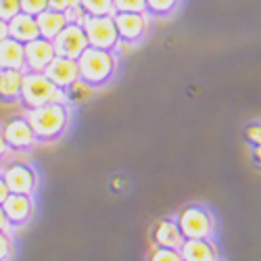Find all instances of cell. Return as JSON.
<instances>
[{
  "label": "cell",
  "instance_id": "cell-11",
  "mask_svg": "<svg viewBox=\"0 0 261 261\" xmlns=\"http://www.w3.org/2000/svg\"><path fill=\"white\" fill-rule=\"evenodd\" d=\"M25 46V71H40L44 73V69L50 65V61L57 57L53 40L46 38H36L32 42H28Z\"/></svg>",
  "mask_w": 261,
  "mask_h": 261
},
{
  "label": "cell",
  "instance_id": "cell-25",
  "mask_svg": "<svg viewBox=\"0 0 261 261\" xmlns=\"http://www.w3.org/2000/svg\"><path fill=\"white\" fill-rule=\"evenodd\" d=\"M13 251H15V245H13L11 232L9 230H0V261H11Z\"/></svg>",
  "mask_w": 261,
  "mask_h": 261
},
{
  "label": "cell",
  "instance_id": "cell-16",
  "mask_svg": "<svg viewBox=\"0 0 261 261\" xmlns=\"http://www.w3.org/2000/svg\"><path fill=\"white\" fill-rule=\"evenodd\" d=\"M9 38L21 42V44H28V42L40 38V30H38V21L34 15L28 13H19L9 21Z\"/></svg>",
  "mask_w": 261,
  "mask_h": 261
},
{
  "label": "cell",
  "instance_id": "cell-6",
  "mask_svg": "<svg viewBox=\"0 0 261 261\" xmlns=\"http://www.w3.org/2000/svg\"><path fill=\"white\" fill-rule=\"evenodd\" d=\"M86 38H88V46L102 48V50H115L119 48V38L113 23V15L109 17H86L82 23Z\"/></svg>",
  "mask_w": 261,
  "mask_h": 261
},
{
  "label": "cell",
  "instance_id": "cell-19",
  "mask_svg": "<svg viewBox=\"0 0 261 261\" xmlns=\"http://www.w3.org/2000/svg\"><path fill=\"white\" fill-rule=\"evenodd\" d=\"M86 17H109L113 15V0H77Z\"/></svg>",
  "mask_w": 261,
  "mask_h": 261
},
{
  "label": "cell",
  "instance_id": "cell-31",
  "mask_svg": "<svg viewBox=\"0 0 261 261\" xmlns=\"http://www.w3.org/2000/svg\"><path fill=\"white\" fill-rule=\"evenodd\" d=\"M0 230H11V226H9V220H7V215H5L3 205H0Z\"/></svg>",
  "mask_w": 261,
  "mask_h": 261
},
{
  "label": "cell",
  "instance_id": "cell-1",
  "mask_svg": "<svg viewBox=\"0 0 261 261\" xmlns=\"http://www.w3.org/2000/svg\"><path fill=\"white\" fill-rule=\"evenodd\" d=\"M25 115L32 123L36 140L42 144H50L63 138L71 123V109L65 100L48 102L44 107L34 109V111H28Z\"/></svg>",
  "mask_w": 261,
  "mask_h": 261
},
{
  "label": "cell",
  "instance_id": "cell-7",
  "mask_svg": "<svg viewBox=\"0 0 261 261\" xmlns=\"http://www.w3.org/2000/svg\"><path fill=\"white\" fill-rule=\"evenodd\" d=\"M5 182L9 186V192L15 194H36L40 186V173L38 169L28 161H11L3 169Z\"/></svg>",
  "mask_w": 261,
  "mask_h": 261
},
{
  "label": "cell",
  "instance_id": "cell-12",
  "mask_svg": "<svg viewBox=\"0 0 261 261\" xmlns=\"http://www.w3.org/2000/svg\"><path fill=\"white\" fill-rule=\"evenodd\" d=\"M150 243H153V247L180 249V245L184 243V236L176 217H161V220H157L153 228H150Z\"/></svg>",
  "mask_w": 261,
  "mask_h": 261
},
{
  "label": "cell",
  "instance_id": "cell-13",
  "mask_svg": "<svg viewBox=\"0 0 261 261\" xmlns=\"http://www.w3.org/2000/svg\"><path fill=\"white\" fill-rule=\"evenodd\" d=\"M44 75L57 86L59 90H67L71 84H75L80 80V73H77V61L73 59H67V57H55L50 61V65L44 69Z\"/></svg>",
  "mask_w": 261,
  "mask_h": 261
},
{
  "label": "cell",
  "instance_id": "cell-32",
  "mask_svg": "<svg viewBox=\"0 0 261 261\" xmlns=\"http://www.w3.org/2000/svg\"><path fill=\"white\" fill-rule=\"evenodd\" d=\"M5 38H9V23L0 19V42H3Z\"/></svg>",
  "mask_w": 261,
  "mask_h": 261
},
{
  "label": "cell",
  "instance_id": "cell-8",
  "mask_svg": "<svg viewBox=\"0 0 261 261\" xmlns=\"http://www.w3.org/2000/svg\"><path fill=\"white\" fill-rule=\"evenodd\" d=\"M148 15L146 13H113V23L117 30L119 44L134 46L144 40L148 32Z\"/></svg>",
  "mask_w": 261,
  "mask_h": 261
},
{
  "label": "cell",
  "instance_id": "cell-10",
  "mask_svg": "<svg viewBox=\"0 0 261 261\" xmlns=\"http://www.w3.org/2000/svg\"><path fill=\"white\" fill-rule=\"evenodd\" d=\"M3 209H5V215H7L11 228H23L32 222L34 211H36V203H34L32 194L11 192L3 203Z\"/></svg>",
  "mask_w": 261,
  "mask_h": 261
},
{
  "label": "cell",
  "instance_id": "cell-18",
  "mask_svg": "<svg viewBox=\"0 0 261 261\" xmlns=\"http://www.w3.org/2000/svg\"><path fill=\"white\" fill-rule=\"evenodd\" d=\"M38 21V30H40V36L42 38H46V40H55L61 30L69 23L67 17H65V13H59V11H50L46 9L44 13H40L36 17Z\"/></svg>",
  "mask_w": 261,
  "mask_h": 261
},
{
  "label": "cell",
  "instance_id": "cell-29",
  "mask_svg": "<svg viewBox=\"0 0 261 261\" xmlns=\"http://www.w3.org/2000/svg\"><path fill=\"white\" fill-rule=\"evenodd\" d=\"M9 186H7V182H5V176H3V171H0V205L5 203V199L9 197Z\"/></svg>",
  "mask_w": 261,
  "mask_h": 261
},
{
  "label": "cell",
  "instance_id": "cell-23",
  "mask_svg": "<svg viewBox=\"0 0 261 261\" xmlns=\"http://www.w3.org/2000/svg\"><path fill=\"white\" fill-rule=\"evenodd\" d=\"M115 13H146V0H113Z\"/></svg>",
  "mask_w": 261,
  "mask_h": 261
},
{
  "label": "cell",
  "instance_id": "cell-5",
  "mask_svg": "<svg viewBox=\"0 0 261 261\" xmlns=\"http://www.w3.org/2000/svg\"><path fill=\"white\" fill-rule=\"evenodd\" d=\"M0 132H3L5 142H7L11 153H25V150L34 148V144L38 142L28 115L7 117L3 123H0Z\"/></svg>",
  "mask_w": 261,
  "mask_h": 261
},
{
  "label": "cell",
  "instance_id": "cell-27",
  "mask_svg": "<svg viewBox=\"0 0 261 261\" xmlns=\"http://www.w3.org/2000/svg\"><path fill=\"white\" fill-rule=\"evenodd\" d=\"M21 13V5H19V0H0V19L3 21H9Z\"/></svg>",
  "mask_w": 261,
  "mask_h": 261
},
{
  "label": "cell",
  "instance_id": "cell-22",
  "mask_svg": "<svg viewBox=\"0 0 261 261\" xmlns=\"http://www.w3.org/2000/svg\"><path fill=\"white\" fill-rule=\"evenodd\" d=\"M63 94H65V100H69V102H73V105H80V102H84L86 98H90L92 88H90V86H86L82 80H77V82L71 84Z\"/></svg>",
  "mask_w": 261,
  "mask_h": 261
},
{
  "label": "cell",
  "instance_id": "cell-26",
  "mask_svg": "<svg viewBox=\"0 0 261 261\" xmlns=\"http://www.w3.org/2000/svg\"><path fill=\"white\" fill-rule=\"evenodd\" d=\"M19 5H21V13L38 17L40 13L48 9V0H19Z\"/></svg>",
  "mask_w": 261,
  "mask_h": 261
},
{
  "label": "cell",
  "instance_id": "cell-28",
  "mask_svg": "<svg viewBox=\"0 0 261 261\" xmlns=\"http://www.w3.org/2000/svg\"><path fill=\"white\" fill-rule=\"evenodd\" d=\"M75 5H77V0H48V9L59 11V13H67Z\"/></svg>",
  "mask_w": 261,
  "mask_h": 261
},
{
  "label": "cell",
  "instance_id": "cell-20",
  "mask_svg": "<svg viewBox=\"0 0 261 261\" xmlns=\"http://www.w3.org/2000/svg\"><path fill=\"white\" fill-rule=\"evenodd\" d=\"M180 0H146V15L148 17H171L173 13L178 11Z\"/></svg>",
  "mask_w": 261,
  "mask_h": 261
},
{
  "label": "cell",
  "instance_id": "cell-30",
  "mask_svg": "<svg viewBox=\"0 0 261 261\" xmlns=\"http://www.w3.org/2000/svg\"><path fill=\"white\" fill-rule=\"evenodd\" d=\"M9 153H11V150H9L7 142H5V136H3V132H0V161H5Z\"/></svg>",
  "mask_w": 261,
  "mask_h": 261
},
{
  "label": "cell",
  "instance_id": "cell-21",
  "mask_svg": "<svg viewBox=\"0 0 261 261\" xmlns=\"http://www.w3.org/2000/svg\"><path fill=\"white\" fill-rule=\"evenodd\" d=\"M245 136H247V140L251 142V150H253V161H255V165L261 167V123H249Z\"/></svg>",
  "mask_w": 261,
  "mask_h": 261
},
{
  "label": "cell",
  "instance_id": "cell-14",
  "mask_svg": "<svg viewBox=\"0 0 261 261\" xmlns=\"http://www.w3.org/2000/svg\"><path fill=\"white\" fill-rule=\"evenodd\" d=\"M178 251L182 261H220V251L213 238H184Z\"/></svg>",
  "mask_w": 261,
  "mask_h": 261
},
{
  "label": "cell",
  "instance_id": "cell-2",
  "mask_svg": "<svg viewBox=\"0 0 261 261\" xmlns=\"http://www.w3.org/2000/svg\"><path fill=\"white\" fill-rule=\"evenodd\" d=\"M119 69V57L115 50H102L88 46L77 57V73L80 80L90 86L92 90L105 88L111 84Z\"/></svg>",
  "mask_w": 261,
  "mask_h": 261
},
{
  "label": "cell",
  "instance_id": "cell-4",
  "mask_svg": "<svg viewBox=\"0 0 261 261\" xmlns=\"http://www.w3.org/2000/svg\"><path fill=\"white\" fill-rule=\"evenodd\" d=\"M178 226L184 238H213L215 236V217L209 207L201 203L184 205L178 215Z\"/></svg>",
  "mask_w": 261,
  "mask_h": 261
},
{
  "label": "cell",
  "instance_id": "cell-9",
  "mask_svg": "<svg viewBox=\"0 0 261 261\" xmlns=\"http://www.w3.org/2000/svg\"><path fill=\"white\" fill-rule=\"evenodd\" d=\"M53 44L59 57L77 61V57L88 48V38H86V32L80 23H67L61 30V34L53 40Z\"/></svg>",
  "mask_w": 261,
  "mask_h": 261
},
{
  "label": "cell",
  "instance_id": "cell-17",
  "mask_svg": "<svg viewBox=\"0 0 261 261\" xmlns=\"http://www.w3.org/2000/svg\"><path fill=\"white\" fill-rule=\"evenodd\" d=\"M0 69L25 71V46L13 38L0 42Z\"/></svg>",
  "mask_w": 261,
  "mask_h": 261
},
{
  "label": "cell",
  "instance_id": "cell-3",
  "mask_svg": "<svg viewBox=\"0 0 261 261\" xmlns=\"http://www.w3.org/2000/svg\"><path fill=\"white\" fill-rule=\"evenodd\" d=\"M57 100H65V94L44 73H40V71L23 73V86H21L19 105L23 107L25 111H34L38 107H44V105L57 102Z\"/></svg>",
  "mask_w": 261,
  "mask_h": 261
},
{
  "label": "cell",
  "instance_id": "cell-15",
  "mask_svg": "<svg viewBox=\"0 0 261 261\" xmlns=\"http://www.w3.org/2000/svg\"><path fill=\"white\" fill-rule=\"evenodd\" d=\"M23 73L19 69H0V105H17L23 86Z\"/></svg>",
  "mask_w": 261,
  "mask_h": 261
},
{
  "label": "cell",
  "instance_id": "cell-24",
  "mask_svg": "<svg viewBox=\"0 0 261 261\" xmlns=\"http://www.w3.org/2000/svg\"><path fill=\"white\" fill-rule=\"evenodd\" d=\"M146 261H182L178 249H165V247H153Z\"/></svg>",
  "mask_w": 261,
  "mask_h": 261
}]
</instances>
